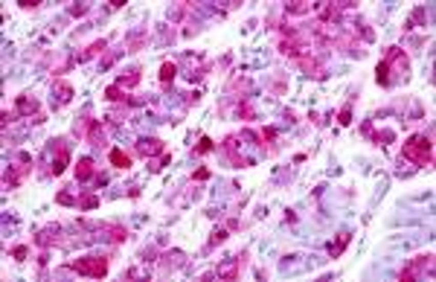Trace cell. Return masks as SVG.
<instances>
[{"label":"cell","instance_id":"603a6c76","mask_svg":"<svg viewBox=\"0 0 436 282\" xmlns=\"http://www.w3.org/2000/svg\"><path fill=\"white\" fill-rule=\"evenodd\" d=\"M392 137H396L392 131H378V134H375V143H378V146H387Z\"/></svg>","mask_w":436,"mask_h":282},{"label":"cell","instance_id":"8fae6325","mask_svg":"<svg viewBox=\"0 0 436 282\" xmlns=\"http://www.w3.org/2000/svg\"><path fill=\"white\" fill-rule=\"evenodd\" d=\"M53 96H58V105H67V102L73 99V88H70L67 82H55Z\"/></svg>","mask_w":436,"mask_h":282},{"label":"cell","instance_id":"cb8c5ba5","mask_svg":"<svg viewBox=\"0 0 436 282\" xmlns=\"http://www.w3.org/2000/svg\"><path fill=\"white\" fill-rule=\"evenodd\" d=\"M79 207H81V209H96V207H99V198H96V195H88V198L81 201Z\"/></svg>","mask_w":436,"mask_h":282},{"label":"cell","instance_id":"8992f818","mask_svg":"<svg viewBox=\"0 0 436 282\" xmlns=\"http://www.w3.org/2000/svg\"><path fill=\"white\" fill-rule=\"evenodd\" d=\"M221 148L227 151V157H230V163H233V166H244V163H247V160L239 155V143H236V137H233V134H230V137H224Z\"/></svg>","mask_w":436,"mask_h":282},{"label":"cell","instance_id":"ffe728a7","mask_svg":"<svg viewBox=\"0 0 436 282\" xmlns=\"http://www.w3.org/2000/svg\"><path fill=\"white\" fill-rule=\"evenodd\" d=\"M105 96H108L111 102H125V93H122V88H119V84H111V88L105 91Z\"/></svg>","mask_w":436,"mask_h":282},{"label":"cell","instance_id":"d4e9b609","mask_svg":"<svg viewBox=\"0 0 436 282\" xmlns=\"http://www.w3.org/2000/svg\"><path fill=\"white\" fill-rule=\"evenodd\" d=\"M239 117H244V119H253V108H250L247 102H239Z\"/></svg>","mask_w":436,"mask_h":282},{"label":"cell","instance_id":"e0dca14e","mask_svg":"<svg viewBox=\"0 0 436 282\" xmlns=\"http://www.w3.org/2000/svg\"><path fill=\"white\" fill-rule=\"evenodd\" d=\"M175 76H178V64H175V61H163L160 64V82L169 84Z\"/></svg>","mask_w":436,"mask_h":282},{"label":"cell","instance_id":"83f0119b","mask_svg":"<svg viewBox=\"0 0 436 282\" xmlns=\"http://www.w3.org/2000/svg\"><path fill=\"white\" fill-rule=\"evenodd\" d=\"M55 201H58V204H73V195H67V192H58V195H55Z\"/></svg>","mask_w":436,"mask_h":282},{"label":"cell","instance_id":"277c9868","mask_svg":"<svg viewBox=\"0 0 436 282\" xmlns=\"http://www.w3.org/2000/svg\"><path fill=\"white\" fill-rule=\"evenodd\" d=\"M70 163V143L67 140H55V157H53V175H61Z\"/></svg>","mask_w":436,"mask_h":282},{"label":"cell","instance_id":"7c38bea8","mask_svg":"<svg viewBox=\"0 0 436 282\" xmlns=\"http://www.w3.org/2000/svg\"><path fill=\"white\" fill-rule=\"evenodd\" d=\"M102 230H105L114 242H125V238H128V230H125L122 224H102Z\"/></svg>","mask_w":436,"mask_h":282},{"label":"cell","instance_id":"4316f807","mask_svg":"<svg viewBox=\"0 0 436 282\" xmlns=\"http://www.w3.org/2000/svg\"><path fill=\"white\" fill-rule=\"evenodd\" d=\"M224 238H227V230H215L213 238H210V245H221Z\"/></svg>","mask_w":436,"mask_h":282},{"label":"cell","instance_id":"7a4b0ae2","mask_svg":"<svg viewBox=\"0 0 436 282\" xmlns=\"http://www.w3.org/2000/svg\"><path fill=\"white\" fill-rule=\"evenodd\" d=\"M108 256H85V259H76L70 262V271H76L79 276H93V279H102L108 273Z\"/></svg>","mask_w":436,"mask_h":282},{"label":"cell","instance_id":"ac0fdd59","mask_svg":"<svg viewBox=\"0 0 436 282\" xmlns=\"http://www.w3.org/2000/svg\"><path fill=\"white\" fill-rule=\"evenodd\" d=\"M317 6H312V3H305V0H297V3H288V15H308V12H314Z\"/></svg>","mask_w":436,"mask_h":282},{"label":"cell","instance_id":"52a82bcc","mask_svg":"<svg viewBox=\"0 0 436 282\" xmlns=\"http://www.w3.org/2000/svg\"><path fill=\"white\" fill-rule=\"evenodd\" d=\"M58 233H61V227H58V224H50V227H44V230L35 236V245L50 247L53 242H58Z\"/></svg>","mask_w":436,"mask_h":282},{"label":"cell","instance_id":"9c48e42d","mask_svg":"<svg viewBox=\"0 0 436 282\" xmlns=\"http://www.w3.org/2000/svg\"><path fill=\"white\" fill-rule=\"evenodd\" d=\"M93 175H96V166H93V160H90V157H81L79 163H76V178H79V181H90Z\"/></svg>","mask_w":436,"mask_h":282},{"label":"cell","instance_id":"2e32d148","mask_svg":"<svg viewBox=\"0 0 436 282\" xmlns=\"http://www.w3.org/2000/svg\"><path fill=\"white\" fill-rule=\"evenodd\" d=\"M105 47H108V41L102 38V41H93V44L85 50V53L79 55V61H88V58H93V55H99V53H105Z\"/></svg>","mask_w":436,"mask_h":282},{"label":"cell","instance_id":"5bb4252c","mask_svg":"<svg viewBox=\"0 0 436 282\" xmlns=\"http://www.w3.org/2000/svg\"><path fill=\"white\" fill-rule=\"evenodd\" d=\"M375 82L384 84V88H387V84L392 82V76H390V64H387V61H378V67H375Z\"/></svg>","mask_w":436,"mask_h":282},{"label":"cell","instance_id":"7402d4cb","mask_svg":"<svg viewBox=\"0 0 436 282\" xmlns=\"http://www.w3.org/2000/svg\"><path fill=\"white\" fill-rule=\"evenodd\" d=\"M338 122H340V125H349V122H352V105H343V108H340Z\"/></svg>","mask_w":436,"mask_h":282},{"label":"cell","instance_id":"9a60e30c","mask_svg":"<svg viewBox=\"0 0 436 282\" xmlns=\"http://www.w3.org/2000/svg\"><path fill=\"white\" fill-rule=\"evenodd\" d=\"M35 111H38V102L35 99H29V96H18V111H15V114H29V117H32ZM35 117H38V114H35Z\"/></svg>","mask_w":436,"mask_h":282},{"label":"cell","instance_id":"30bf717a","mask_svg":"<svg viewBox=\"0 0 436 282\" xmlns=\"http://www.w3.org/2000/svg\"><path fill=\"white\" fill-rule=\"evenodd\" d=\"M244 256H247V253H241L239 259H233V265H227V268H218V276H221V279H236V276H239L241 262H244Z\"/></svg>","mask_w":436,"mask_h":282},{"label":"cell","instance_id":"ba28073f","mask_svg":"<svg viewBox=\"0 0 436 282\" xmlns=\"http://www.w3.org/2000/svg\"><path fill=\"white\" fill-rule=\"evenodd\" d=\"M108 160H111V166H116V169H131V155H125L122 148H111V151H108Z\"/></svg>","mask_w":436,"mask_h":282},{"label":"cell","instance_id":"6da1fadb","mask_svg":"<svg viewBox=\"0 0 436 282\" xmlns=\"http://www.w3.org/2000/svg\"><path fill=\"white\" fill-rule=\"evenodd\" d=\"M404 160L416 166H433V140L430 134H413L404 143Z\"/></svg>","mask_w":436,"mask_h":282},{"label":"cell","instance_id":"d6986e66","mask_svg":"<svg viewBox=\"0 0 436 282\" xmlns=\"http://www.w3.org/2000/svg\"><path fill=\"white\" fill-rule=\"evenodd\" d=\"M140 79H142L140 70H131L128 76H119V82L116 84H119V88H134V84H140Z\"/></svg>","mask_w":436,"mask_h":282},{"label":"cell","instance_id":"5b68a950","mask_svg":"<svg viewBox=\"0 0 436 282\" xmlns=\"http://www.w3.org/2000/svg\"><path fill=\"white\" fill-rule=\"evenodd\" d=\"M137 151H140L142 157H152V155H157V151H166V146H163V140H157V137H142L140 143H137Z\"/></svg>","mask_w":436,"mask_h":282},{"label":"cell","instance_id":"f1b7e54d","mask_svg":"<svg viewBox=\"0 0 436 282\" xmlns=\"http://www.w3.org/2000/svg\"><path fill=\"white\" fill-rule=\"evenodd\" d=\"M210 178V169H198L195 172V181H206Z\"/></svg>","mask_w":436,"mask_h":282},{"label":"cell","instance_id":"4fadbf2b","mask_svg":"<svg viewBox=\"0 0 436 282\" xmlns=\"http://www.w3.org/2000/svg\"><path fill=\"white\" fill-rule=\"evenodd\" d=\"M349 242H352V233H340L338 242H331V245H329V253H331V256H340L343 250H346Z\"/></svg>","mask_w":436,"mask_h":282},{"label":"cell","instance_id":"44dd1931","mask_svg":"<svg viewBox=\"0 0 436 282\" xmlns=\"http://www.w3.org/2000/svg\"><path fill=\"white\" fill-rule=\"evenodd\" d=\"M213 148H215V143H213V140H210V137H201V143L195 146V155H210Z\"/></svg>","mask_w":436,"mask_h":282},{"label":"cell","instance_id":"484cf974","mask_svg":"<svg viewBox=\"0 0 436 282\" xmlns=\"http://www.w3.org/2000/svg\"><path fill=\"white\" fill-rule=\"evenodd\" d=\"M27 253H29V250H27V247H24V245H18V247H12V256H15V259H18V262H24V259H27Z\"/></svg>","mask_w":436,"mask_h":282},{"label":"cell","instance_id":"3957f363","mask_svg":"<svg viewBox=\"0 0 436 282\" xmlns=\"http://www.w3.org/2000/svg\"><path fill=\"white\" fill-rule=\"evenodd\" d=\"M29 157L27 155H20V166H9L6 169V175H3V181H6V186H20V181L29 175Z\"/></svg>","mask_w":436,"mask_h":282},{"label":"cell","instance_id":"f546056e","mask_svg":"<svg viewBox=\"0 0 436 282\" xmlns=\"http://www.w3.org/2000/svg\"><path fill=\"white\" fill-rule=\"evenodd\" d=\"M85 12H88V6H73L70 15H85Z\"/></svg>","mask_w":436,"mask_h":282}]
</instances>
